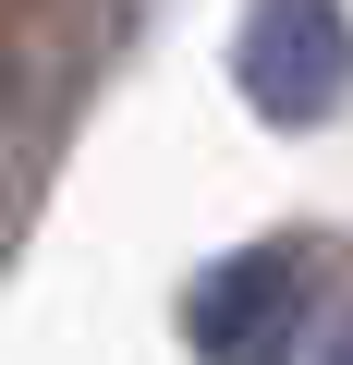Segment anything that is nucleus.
Masks as SVG:
<instances>
[{
	"label": "nucleus",
	"instance_id": "obj_1",
	"mask_svg": "<svg viewBox=\"0 0 353 365\" xmlns=\"http://www.w3.org/2000/svg\"><path fill=\"white\" fill-rule=\"evenodd\" d=\"M232 86H244L256 122L317 134V122L353 98V13H341V0H244V25H232Z\"/></svg>",
	"mask_w": 353,
	"mask_h": 365
},
{
	"label": "nucleus",
	"instance_id": "obj_2",
	"mask_svg": "<svg viewBox=\"0 0 353 365\" xmlns=\"http://www.w3.org/2000/svg\"><path fill=\"white\" fill-rule=\"evenodd\" d=\"M305 317H317V244H244V256L195 268V292H183L195 365H280Z\"/></svg>",
	"mask_w": 353,
	"mask_h": 365
},
{
	"label": "nucleus",
	"instance_id": "obj_3",
	"mask_svg": "<svg viewBox=\"0 0 353 365\" xmlns=\"http://www.w3.org/2000/svg\"><path fill=\"white\" fill-rule=\"evenodd\" d=\"M0 110H13V25H0Z\"/></svg>",
	"mask_w": 353,
	"mask_h": 365
},
{
	"label": "nucleus",
	"instance_id": "obj_4",
	"mask_svg": "<svg viewBox=\"0 0 353 365\" xmlns=\"http://www.w3.org/2000/svg\"><path fill=\"white\" fill-rule=\"evenodd\" d=\"M329 365H353V329H341V341H329Z\"/></svg>",
	"mask_w": 353,
	"mask_h": 365
}]
</instances>
